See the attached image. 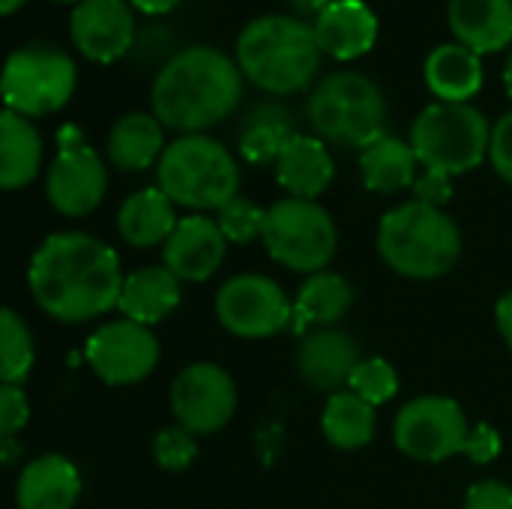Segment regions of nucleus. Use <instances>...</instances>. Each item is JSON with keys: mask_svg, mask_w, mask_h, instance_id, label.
I'll return each instance as SVG.
<instances>
[{"mask_svg": "<svg viewBox=\"0 0 512 509\" xmlns=\"http://www.w3.org/2000/svg\"><path fill=\"white\" fill-rule=\"evenodd\" d=\"M123 282L117 252L84 231L45 237L27 270L36 306L60 324H84L117 309Z\"/></svg>", "mask_w": 512, "mask_h": 509, "instance_id": "f257e3e1", "label": "nucleus"}, {"mask_svg": "<svg viewBox=\"0 0 512 509\" xmlns=\"http://www.w3.org/2000/svg\"><path fill=\"white\" fill-rule=\"evenodd\" d=\"M243 99V72L237 60L210 45H192L171 54L150 90L153 114L165 129L198 135L231 117Z\"/></svg>", "mask_w": 512, "mask_h": 509, "instance_id": "f03ea898", "label": "nucleus"}, {"mask_svg": "<svg viewBox=\"0 0 512 509\" xmlns=\"http://www.w3.org/2000/svg\"><path fill=\"white\" fill-rule=\"evenodd\" d=\"M315 30L297 15L252 18L237 36V66L255 87L288 96L312 84L321 69Z\"/></svg>", "mask_w": 512, "mask_h": 509, "instance_id": "7ed1b4c3", "label": "nucleus"}, {"mask_svg": "<svg viewBox=\"0 0 512 509\" xmlns=\"http://www.w3.org/2000/svg\"><path fill=\"white\" fill-rule=\"evenodd\" d=\"M378 255L405 279H438L456 267L462 231L441 207L408 201L384 213L378 225Z\"/></svg>", "mask_w": 512, "mask_h": 509, "instance_id": "20e7f679", "label": "nucleus"}, {"mask_svg": "<svg viewBox=\"0 0 512 509\" xmlns=\"http://www.w3.org/2000/svg\"><path fill=\"white\" fill-rule=\"evenodd\" d=\"M159 189L180 207L195 213L222 210L240 195V165L234 153L210 135H180L174 138L159 165Z\"/></svg>", "mask_w": 512, "mask_h": 509, "instance_id": "39448f33", "label": "nucleus"}, {"mask_svg": "<svg viewBox=\"0 0 512 509\" xmlns=\"http://www.w3.org/2000/svg\"><path fill=\"white\" fill-rule=\"evenodd\" d=\"M306 111L324 144L363 150L384 135L387 99L369 75L342 69L315 84Z\"/></svg>", "mask_w": 512, "mask_h": 509, "instance_id": "423d86ee", "label": "nucleus"}, {"mask_svg": "<svg viewBox=\"0 0 512 509\" xmlns=\"http://www.w3.org/2000/svg\"><path fill=\"white\" fill-rule=\"evenodd\" d=\"M489 144L492 126L468 102H432L411 126V147L420 165L450 177L474 171L489 156Z\"/></svg>", "mask_w": 512, "mask_h": 509, "instance_id": "0eeeda50", "label": "nucleus"}, {"mask_svg": "<svg viewBox=\"0 0 512 509\" xmlns=\"http://www.w3.org/2000/svg\"><path fill=\"white\" fill-rule=\"evenodd\" d=\"M78 69L72 57L48 42H30L9 54L3 69V102L21 117L60 111L75 93Z\"/></svg>", "mask_w": 512, "mask_h": 509, "instance_id": "6e6552de", "label": "nucleus"}, {"mask_svg": "<svg viewBox=\"0 0 512 509\" xmlns=\"http://www.w3.org/2000/svg\"><path fill=\"white\" fill-rule=\"evenodd\" d=\"M264 246L273 261L294 273H321L339 249L333 216L318 201L282 198L267 210Z\"/></svg>", "mask_w": 512, "mask_h": 509, "instance_id": "1a4fd4ad", "label": "nucleus"}, {"mask_svg": "<svg viewBox=\"0 0 512 509\" xmlns=\"http://www.w3.org/2000/svg\"><path fill=\"white\" fill-rule=\"evenodd\" d=\"M474 426L462 405L447 396H420L408 402L393 423V441L399 453L414 462L441 465L453 456H468Z\"/></svg>", "mask_w": 512, "mask_h": 509, "instance_id": "9d476101", "label": "nucleus"}, {"mask_svg": "<svg viewBox=\"0 0 512 509\" xmlns=\"http://www.w3.org/2000/svg\"><path fill=\"white\" fill-rule=\"evenodd\" d=\"M108 189V171L96 150L87 144L78 126H63L57 135V156L48 168L45 195L60 216H87L93 213Z\"/></svg>", "mask_w": 512, "mask_h": 509, "instance_id": "9b49d317", "label": "nucleus"}, {"mask_svg": "<svg viewBox=\"0 0 512 509\" xmlns=\"http://www.w3.org/2000/svg\"><path fill=\"white\" fill-rule=\"evenodd\" d=\"M216 318L237 339H270L291 330L294 303H288L285 291L273 279L243 273L219 288Z\"/></svg>", "mask_w": 512, "mask_h": 509, "instance_id": "f8f14e48", "label": "nucleus"}, {"mask_svg": "<svg viewBox=\"0 0 512 509\" xmlns=\"http://www.w3.org/2000/svg\"><path fill=\"white\" fill-rule=\"evenodd\" d=\"M174 420L192 435H213L225 429L237 411V387L216 363H192L171 384Z\"/></svg>", "mask_w": 512, "mask_h": 509, "instance_id": "ddd939ff", "label": "nucleus"}, {"mask_svg": "<svg viewBox=\"0 0 512 509\" xmlns=\"http://www.w3.org/2000/svg\"><path fill=\"white\" fill-rule=\"evenodd\" d=\"M90 369L111 387H129L144 381L159 363V339L150 327L120 318L99 327L87 339Z\"/></svg>", "mask_w": 512, "mask_h": 509, "instance_id": "4468645a", "label": "nucleus"}, {"mask_svg": "<svg viewBox=\"0 0 512 509\" xmlns=\"http://www.w3.org/2000/svg\"><path fill=\"white\" fill-rule=\"evenodd\" d=\"M75 48L93 63L120 60L135 45V15L126 0H81L69 18Z\"/></svg>", "mask_w": 512, "mask_h": 509, "instance_id": "2eb2a0df", "label": "nucleus"}, {"mask_svg": "<svg viewBox=\"0 0 512 509\" xmlns=\"http://www.w3.org/2000/svg\"><path fill=\"white\" fill-rule=\"evenodd\" d=\"M360 363V342L342 327L309 330L297 345V372L318 393H342Z\"/></svg>", "mask_w": 512, "mask_h": 509, "instance_id": "dca6fc26", "label": "nucleus"}, {"mask_svg": "<svg viewBox=\"0 0 512 509\" xmlns=\"http://www.w3.org/2000/svg\"><path fill=\"white\" fill-rule=\"evenodd\" d=\"M228 240L216 219L201 213L183 216L162 246V264L180 282H207L225 261Z\"/></svg>", "mask_w": 512, "mask_h": 509, "instance_id": "f3484780", "label": "nucleus"}, {"mask_svg": "<svg viewBox=\"0 0 512 509\" xmlns=\"http://www.w3.org/2000/svg\"><path fill=\"white\" fill-rule=\"evenodd\" d=\"M318 48L336 60H357L378 39V18L363 0H333L312 24Z\"/></svg>", "mask_w": 512, "mask_h": 509, "instance_id": "a211bd4d", "label": "nucleus"}, {"mask_svg": "<svg viewBox=\"0 0 512 509\" xmlns=\"http://www.w3.org/2000/svg\"><path fill=\"white\" fill-rule=\"evenodd\" d=\"M78 498L81 474L60 453H45L27 462L15 483L18 509H75Z\"/></svg>", "mask_w": 512, "mask_h": 509, "instance_id": "6ab92c4d", "label": "nucleus"}, {"mask_svg": "<svg viewBox=\"0 0 512 509\" xmlns=\"http://www.w3.org/2000/svg\"><path fill=\"white\" fill-rule=\"evenodd\" d=\"M447 15L456 42L480 57L512 42V0H450Z\"/></svg>", "mask_w": 512, "mask_h": 509, "instance_id": "aec40b11", "label": "nucleus"}, {"mask_svg": "<svg viewBox=\"0 0 512 509\" xmlns=\"http://www.w3.org/2000/svg\"><path fill=\"white\" fill-rule=\"evenodd\" d=\"M333 156L315 135H294L276 159V180L291 198L315 201L333 183Z\"/></svg>", "mask_w": 512, "mask_h": 509, "instance_id": "412c9836", "label": "nucleus"}, {"mask_svg": "<svg viewBox=\"0 0 512 509\" xmlns=\"http://www.w3.org/2000/svg\"><path fill=\"white\" fill-rule=\"evenodd\" d=\"M183 300L180 279L162 264V267H141L126 276L117 309L123 318L138 321L144 327H153L174 315V309Z\"/></svg>", "mask_w": 512, "mask_h": 509, "instance_id": "4be33fe9", "label": "nucleus"}, {"mask_svg": "<svg viewBox=\"0 0 512 509\" xmlns=\"http://www.w3.org/2000/svg\"><path fill=\"white\" fill-rule=\"evenodd\" d=\"M354 306V288L345 276L321 270L312 273L294 300V318H291V330L303 339L312 327H336L348 309Z\"/></svg>", "mask_w": 512, "mask_h": 509, "instance_id": "5701e85b", "label": "nucleus"}, {"mask_svg": "<svg viewBox=\"0 0 512 509\" xmlns=\"http://www.w3.org/2000/svg\"><path fill=\"white\" fill-rule=\"evenodd\" d=\"M177 222L180 219L174 216V201L159 186L132 192L117 210V234L135 249H150L159 243L165 246Z\"/></svg>", "mask_w": 512, "mask_h": 509, "instance_id": "b1692460", "label": "nucleus"}, {"mask_svg": "<svg viewBox=\"0 0 512 509\" xmlns=\"http://www.w3.org/2000/svg\"><path fill=\"white\" fill-rule=\"evenodd\" d=\"M429 90L441 102H468L483 87V63L480 54L462 42L438 45L423 66Z\"/></svg>", "mask_w": 512, "mask_h": 509, "instance_id": "393cba45", "label": "nucleus"}, {"mask_svg": "<svg viewBox=\"0 0 512 509\" xmlns=\"http://www.w3.org/2000/svg\"><path fill=\"white\" fill-rule=\"evenodd\" d=\"M417 153L411 141H402L396 135H381L372 144L360 150V174L369 192L381 195H396L405 189H414L417 183Z\"/></svg>", "mask_w": 512, "mask_h": 509, "instance_id": "a878e982", "label": "nucleus"}, {"mask_svg": "<svg viewBox=\"0 0 512 509\" xmlns=\"http://www.w3.org/2000/svg\"><path fill=\"white\" fill-rule=\"evenodd\" d=\"M165 153V126L156 114L129 111L108 132V159L120 171H144L159 165Z\"/></svg>", "mask_w": 512, "mask_h": 509, "instance_id": "bb28decb", "label": "nucleus"}, {"mask_svg": "<svg viewBox=\"0 0 512 509\" xmlns=\"http://www.w3.org/2000/svg\"><path fill=\"white\" fill-rule=\"evenodd\" d=\"M294 135V114L279 102H261L243 117L237 129V147L240 156L252 165H276Z\"/></svg>", "mask_w": 512, "mask_h": 509, "instance_id": "cd10ccee", "label": "nucleus"}, {"mask_svg": "<svg viewBox=\"0 0 512 509\" xmlns=\"http://www.w3.org/2000/svg\"><path fill=\"white\" fill-rule=\"evenodd\" d=\"M42 168V138L33 123L15 111L0 117V186L21 189L36 180Z\"/></svg>", "mask_w": 512, "mask_h": 509, "instance_id": "c85d7f7f", "label": "nucleus"}, {"mask_svg": "<svg viewBox=\"0 0 512 509\" xmlns=\"http://www.w3.org/2000/svg\"><path fill=\"white\" fill-rule=\"evenodd\" d=\"M375 423H378L375 408L351 390L333 393L324 405V414H321L324 438L336 450H360V447L372 444Z\"/></svg>", "mask_w": 512, "mask_h": 509, "instance_id": "c756f323", "label": "nucleus"}, {"mask_svg": "<svg viewBox=\"0 0 512 509\" xmlns=\"http://www.w3.org/2000/svg\"><path fill=\"white\" fill-rule=\"evenodd\" d=\"M33 336L24 318L15 309H3L0 315V378L3 384L21 387L33 369Z\"/></svg>", "mask_w": 512, "mask_h": 509, "instance_id": "7c9ffc66", "label": "nucleus"}, {"mask_svg": "<svg viewBox=\"0 0 512 509\" xmlns=\"http://www.w3.org/2000/svg\"><path fill=\"white\" fill-rule=\"evenodd\" d=\"M348 390L357 393L372 408H381V405H387L399 393V372L384 357H366L354 369V375L348 381Z\"/></svg>", "mask_w": 512, "mask_h": 509, "instance_id": "2f4dec72", "label": "nucleus"}, {"mask_svg": "<svg viewBox=\"0 0 512 509\" xmlns=\"http://www.w3.org/2000/svg\"><path fill=\"white\" fill-rule=\"evenodd\" d=\"M216 222H219V228H222V234H225V240H228V243H240V246H246V243H252V240H258V237H264L267 210H261L255 201H249V198L237 195V198H231V201L219 210Z\"/></svg>", "mask_w": 512, "mask_h": 509, "instance_id": "473e14b6", "label": "nucleus"}, {"mask_svg": "<svg viewBox=\"0 0 512 509\" xmlns=\"http://www.w3.org/2000/svg\"><path fill=\"white\" fill-rule=\"evenodd\" d=\"M198 456V444L195 435L189 429H183L180 423L165 426L156 432L153 438V459L162 471H186Z\"/></svg>", "mask_w": 512, "mask_h": 509, "instance_id": "72a5a7b5", "label": "nucleus"}, {"mask_svg": "<svg viewBox=\"0 0 512 509\" xmlns=\"http://www.w3.org/2000/svg\"><path fill=\"white\" fill-rule=\"evenodd\" d=\"M30 420V402L21 387L3 384L0 387V435L3 441H15L18 429Z\"/></svg>", "mask_w": 512, "mask_h": 509, "instance_id": "f704fd0d", "label": "nucleus"}, {"mask_svg": "<svg viewBox=\"0 0 512 509\" xmlns=\"http://www.w3.org/2000/svg\"><path fill=\"white\" fill-rule=\"evenodd\" d=\"M489 159H492V168L498 171V177H504L512 186V111L492 126Z\"/></svg>", "mask_w": 512, "mask_h": 509, "instance_id": "c9c22d12", "label": "nucleus"}, {"mask_svg": "<svg viewBox=\"0 0 512 509\" xmlns=\"http://www.w3.org/2000/svg\"><path fill=\"white\" fill-rule=\"evenodd\" d=\"M465 509H512V489L501 480L474 483L465 495Z\"/></svg>", "mask_w": 512, "mask_h": 509, "instance_id": "e433bc0d", "label": "nucleus"}, {"mask_svg": "<svg viewBox=\"0 0 512 509\" xmlns=\"http://www.w3.org/2000/svg\"><path fill=\"white\" fill-rule=\"evenodd\" d=\"M453 198V177L444 171H429L423 168V174L414 183V201L432 204V207H444Z\"/></svg>", "mask_w": 512, "mask_h": 509, "instance_id": "4c0bfd02", "label": "nucleus"}, {"mask_svg": "<svg viewBox=\"0 0 512 509\" xmlns=\"http://www.w3.org/2000/svg\"><path fill=\"white\" fill-rule=\"evenodd\" d=\"M501 435L489 426V423H480V426H474V432H471V447H468V459L474 462V465H489V462H495L498 456H501Z\"/></svg>", "mask_w": 512, "mask_h": 509, "instance_id": "58836bf2", "label": "nucleus"}, {"mask_svg": "<svg viewBox=\"0 0 512 509\" xmlns=\"http://www.w3.org/2000/svg\"><path fill=\"white\" fill-rule=\"evenodd\" d=\"M495 324H498L501 339L507 342V348L512 351V291H507L498 300V306H495Z\"/></svg>", "mask_w": 512, "mask_h": 509, "instance_id": "ea45409f", "label": "nucleus"}, {"mask_svg": "<svg viewBox=\"0 0 512 509\" xmlns=\"http://www.w3.org/2000/svg\"><path fill=\"white\" fill-rule=\"evenodd\" d=\"M135 9H141V12H147V15H165V12H171L180 0H129Z\"/></svg>", "mask_w": 512, "mask_h": 509, "instance_id": "a19ab883", "label": "nucleus"}, {"mask_svg": "<svg viewBox=\"0 0 512 509\" xmlns=\"http://www.w3.org/2000/svg\"><path fill=\"white\" fill-rule=\"evenodd\" d=\"M288 3H291V9H294L297 15H315V18H318L333 0H288Z\"/></svg>", "mask_w": 512, "mask_h": 509, "instance_id": "79ce46f5", "label": "nucleus"}, {"mask_svg": "<svg viewBox=\"0 0 512 509\" xmlns=\"http://www.w3.org/2000/svg\"><path fill=\"white\" fill-rule=\"evenodd\" d=\"M21 3H24V0H0V12H3V15H12Z\"/></svg>", "mask_w": 512, "mask_h": 509, "instance_id": "37998d69", "label": "nucleus"}, {"mask_svg": "<svg viewBox=\"0 0 512 509\" xmlns=\"http://www.w3.org/2000/svg\"><path fill=\"white\" fill-rule=\"evenodd\" d=\"M504 84H507V93L512 96V54L510 60H507V66H504Z\"/></svg>", "mask_w": 512, "mask_h": 509, "instance_id": "c03bdc74", "label": "nucleus"}, {"mask_svg": "<svg viewBox=\"0 0 512 509\" xmlns=\"http://www.w3.org/2000/svg\"><path fill=\"white\" fill-rule=\"evenodd\" d=\"M57 3H81V0H57Z\"/></svg>", "mask_w": 512, "mask_h": 509, "instance_id": "a18cd8bd", "label": "nucleus"}]
</instances>
